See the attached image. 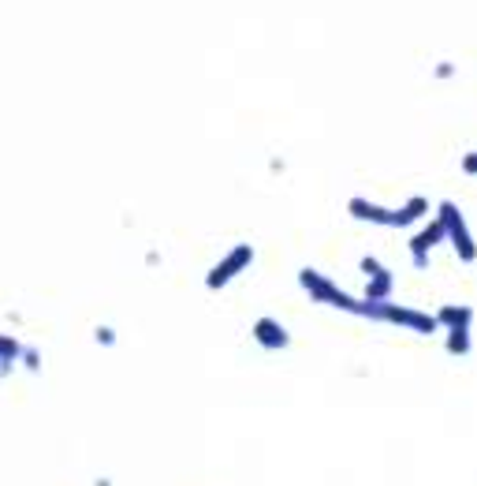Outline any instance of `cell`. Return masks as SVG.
Masks as SVG:
<instances>
[{
  "label": "cell",
  "mask_w": 477,
  "mask_h": 486,
  "mask_svg": "<svg viewBox=\"0 0 477 486\" xmlns=\"http://www.w3.org/2000/svg\"><path fill=\"white\" fill-rule=\"evenodd\" d=\"M362 318H373V322H388V326H399V329H410V333H422V337H429V333L440 329L436 315H425V311H415V307H399V303H366L358 307Z\"/></svg>",
  "instance_id": "cell-1"
},
{
  "label": "cell",
  "mask_w": 477,
  "mask_h": 486,
  "mask_svg": "<svg viewBox=\"0 0 477 486\" xmlns=\"http://www.w3.org/2000/svg\"><path fill=\"white\" fill-rule=\"evenodd\" d=\"M299 285H302V292L313 299V303H321V307H336V311H351V315H358V307H362V299H355L351 292H343L332 277H325V273H317V269H299Z\"/></svg>",
  "instance_id": "cell-2"
},
{
  "label": "cell",
  "mask_w": 477,
  "mask_h": 486,
  "mask_svg": "<svg viewBox=\"0 0 477 486\" xmlns=\"http://www.w3.org/2000/svg\"><path fill=\"white\" fill-rule=\"evenodd\" d=\"M436 218H440L444 232H448L452 251L459 255V262H473L477 258V239H473V232H470V225L463 218V209L455 202H440L436 206Z\"/></svg>",
  "instance_id": "cell-3"
},
{
  "label": "cell",
  "mask_w": 477,
  "mask_h": 486,
  "mask_svg": "<svg viewBox=\"0 0 477 486\" xmlns=\"http://www.w3.org/2000/svg\"><path fill=\"white\" fill-rule=\"evenodd\" d=\"M250 262H253V248L250 243H235V248L220 258V262H213V269L205 273V288L209 292H220V288H228L239 273H246L250 269Z\"/></svg>",
  "instance_id": "cell-4"
},
{
  "label": "cell",
  "mask_w": 477,
  "mask_h": 486,
  "mask_svg": "<svg viewBox=\"0 0 477 486\" xmlns=\"http://www.w3.org/2000/svg\"><path fill=\"white\" fill-rule=\"evenodd\" d=\"M347 214H351L355 221H362V225H380V228H399V214H396V209H388V206H380V202H373V199H362V195H355L351 202H347Z\"/></svg>",
  "instance_id": "cell-5"
},
{
  "label": "cell",
  "mask_w": 477,
  "mask_h": 486,
  "mask_svg": "<svg viewBox=\"0 0 477 486\" xmlns=\"http://www.w3.org/2000/svg\"><path fill=\"white\" fill-rule=\"evenodd\" d=\"M448 239V232H444V225H440V218H433V221H425L422 225V232H415L410 236V258H415V266L418 269H425L429 266V255H433V248H440V243Z\"/></svg>",
  "instance_id": "cell-6"
},
{
  "label": "cell",
  "mask_w": 477,
  "mask_h": 486,
  "mask_svg": "<svg viewBox=\"0 0 477 486\" xmlns=\"http://www.w3.org/2000/svg\"><path fill=\"white\" fill-rule=\"evenodd\" d=\"M253 341H258L265 352H283V348L291 345V333L283 329L272 315H262L258 322H253Z\"/></svg>",
  "instance_id": "cell-7"
},
{
  "label": "cell",
  "mask_w": 477,
  "mask_h": 486,
  "mask_svg": "<svg viewBox=\"0 0 477 486\" xmlns=\"http://www.w3.org/2000/svg\"><path fill=\"white\" fill-rule=\"evenodd\" d=\"M392 288H396V273L385 266L380 273H373V277H366L362 299H366V303H388V299H392Z\"/></svg>",
  "instance_id": "cell-8"
},
{
  "label": "cell",
  "mask_w": 477,
  "mask_h": 486,
  "mask_svg": "<svg viewBox=\"0 0 477 486\" xmlns=\"http://www.w3.org/2000/svg\"><path fill=\"white\" fill-rule=\"evenodd\" d=\"M436 322H440L444 333L470 329L473 326V307H466V303H444V307L436 311Z\"/></svg>",
  "instance_id": "cell-9"
},
{
  "label": "cell",
  "mask_w": 477,
  "mask_h": 486,
  "mask_svg": "<svg viewBox=\"0 0 477 486\" xmlns=\"http://www.w3.org/2000/svg\"><path fill=\"white\" fill-rule=\"evenodd\" d=\"M23 352H26V345L19 337H12V333H0V378H8L15 371V363H23Z\"/></svg>",
  "instance_id": "cell-10"
},
{
  "label": "cell",
  "mask_w": 477,
  "mask_h": 486,
  "mask_svg": "<svg viewBox=\"0 0 477 486\" xmlns=\"http://www.w3.org/2000/svg\"><path fill=\"white\" fill-rule=\"evenodd\" d=\"M396 214H399V228H410V225H418L425 214H429V199L425 195H410L399 209H396Z\"/></svg>",
  "instance_id": "cell-11"
},
{
  "label": "cell",
  "mask_w": 477,
  "mask_h": 486,
  "mask_svg": "<svg viewBox=\"0 0 477 486\" xmlns=\"http://www.w3.org/2000/svg\"><path fill=\"white\" fill-rule=\"evenodd\" d=\"M448 348L452 355H470V348H473V333L470 329H455V333H448Z\"/></svg>",
  "instance_id": "cell-12"
},
{
  "label": "cell",
  "mask_w": 477,
  "mask_h": 486,
  "mask_svg": "<svg viewBox=\"0 0 477 486\" xmlns=\"http://www.w3.org/2000/svg\"><path fill=\"white\" fill-rule=\"evenodd\" d=\"M93 337H98L101 348H112L116 345V329L112 326H98V329H93Z\"/></svg>",
  "instance_id": "cell-13"
},
{
  "label": "cell",
  "mask_w": 477,
  "mask_h": 486,
  "mask_svg": "<svg viewBox=\"0 0 477 486\" xmlns=\"http://www.w3.org/2000/svg\"><path fill=\"white\" fill-rule=\"evenodd\" d=\"M23 367L38 374V371H42V352H38V348H26V352H23Z\"/></svg>",
  "instance_id": "cell-14"
},
{
  "label": "cell",
  "mask_w": 477,
  "mask_h": 486,
  "mask_svg": "<svg viewBox=\"0 0 477 486\" xmlns=\"http://www.w3.org/2000/svg\"><path fill=\"white\" fill-rule=\"evenodd\" d=\"M358 269H362V277H373V273H380L385 266H380L373 255H362V262H358Z\"/></svg>",
  "instance_id": "cell-15"
},
{
  "label": "cell",
  "mask_w": 477,
  "mask_h": 486,
  "mask_svg": "<svg viewBox=\"0 0 477 486\" xmlns=\"http://www.w3.org/2000/svg\"><path fill=\"white\" fill-rule=\"evenodd\" d=\"M463 172L466 176H477V150H470V154L463 158Z\"/></svg>",
  "instance_id": "cell-16"
},
{
  "label": "cell",
  "mask_w": 477,
  "mask_h": 486,
  "mask_svg": "<svg viewBox=\"0 0 477 486\" xmlns=\"http://www.w3.org/2000/svg\"><path fill=\"white\" fill-rule=\"evenodd\" d=\"M455 75V64H448V60H440L436 64V79H452Z\"/></svg>",
  "instance_id": "cell-17"
}]
</instances>
